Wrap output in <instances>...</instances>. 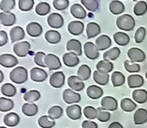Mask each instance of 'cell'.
Instances as JSON below:
<instances>
[{
  "label": "cell",
  "instance_id": "1",
  "mask_svg": "<svg viewBox=\"0 0 147 128\" xmlns=\"http://www.w3.org/2000/svg\"><path fill=\"white\" fill-rule=\"evenodd\" d=\"M117 27L123 31H132L135 27V20L129 14H124L117 18L116 20Z\"/></svg>",
  "mask_w": 147,
  "mask_h": 128
},
{
  "label": "cell",
  "instance_id": "2",
  "mask_svg": "<svg viewBox=\"0 0 147 128\" xmlns=\"http://www.w3.org/2000/svg\"><path fill=\"white\" fill-rule=\"evenodd\" d=\"M28 71L26 68H24L22 66L16 67L9 73V79L13 83L17 84H24L28 80Z\"/></svg>",
  "mask_w": 147,
  "mask_h": 128
},
{
  "label": "cell",
  "instance_id": "3",
  "mask_svg": "<svg viewBox=\"0 0 147 128\" xmlns=\"http://www.w3.org/2000/svg\"><path fill=\"white\" fill-rule=\"evenodd\" d=\"M127 56L129 58V60H131L133 63L135 62H143L146 59V53L143 50L137 48V47H132L127 51Z\"/></svg>",
  "mask_w": 147,
  "mask_h": 128
},
{
  "label": "cell",
  "instance_id": "4",
  "mask_svg": "<svg viewBox=\"0 0 147 128\" xmlns=\"http://www.w3.org/2000/svg\"><path fill=\"white\" fill-rule=\"evenodd\" d=\"M45 64L47 67L50 71H54V70H59L61 67V61L59 59L58 56L53 54V53H48L45 57Z\"/></svg>",
  "mask_w": 147,
  "mask_h": 128
},
{
  "label": "cell",
  "instance_id": "5",
  "mask_svg": "<svg viewBox=\"0 0 147 128\" xmlns=\"http://www.w3.org/2000/svg\"><path fill=\"white\" fill-rule=\"evenodd\" d=\"M30 44L28 41H21L18 43H16L13 46L14 53L21 58L26 57L30 50Z\"/></svg>",
  "mask_w": 147,
  "mask_h": 128
},
{
  "label": "cell",
  "instance_id": "6",
  "mask_svg": "<svg viewBox=\"0 0 147 128\" xmlns=\"http://www.w3.org/2000/svg\"><path fill=\"white\" fill-rule=\"evenodd\" d=\"M84 51L85 56L89 59L94 60L99 57V50L96 48V45L90 41H88L84 45Z\"/></svg>",
  "mask_w": 147,
  "mask_h": 128
},
{
  "label": "cell",
  "instance_id": "7",
  "mask_svg": "<svg viewBox=\"0 0 147 128\" xmlns=\"http://www.w3.org/2000/svg\"><path fill=\"white\" fill-rule=\"evenodd\" d=\"M65 79V74L62 71H57L52 74V76L50 77L49 83L52 87L55 89H59L62 86H64Z\"/></svg>",
  "mask_w": 147,
  "mask_h": 128
},
{
  "label": "cell",
  "instance_id": "8",
  "mask_svg": "<svg viewBox=\"0 0 147 128\" xmlns=\"http://www.w3.org/2000/svg\"><path fill=\"white\" fill-rule=\"evenodd\" d=\"M47 23L51 28H60L64 25V18L59 13H52L48 15Z\"/></svg>",
  "mask_w": 147,
  "mask_h": 128
},
{
  "label": "cell",
  "instance_id": "9",
  "mask_svg": "<svg viewBox=\"0 0 147 128\" xmlns=\"http://www.w3.org/2000/svg\"><path fill=\"white\" fill-rule=\"evenodd\" d=\"M18 64L17 59L12 54H1L0 55V65L5 68H11Z\"/></svg>",
  "mask_w": 147,
  "mask_h": 128
},
{
  "label": "cell",
  "instance_id": "10",
  "mask_svg": "<svg viewBox=\"0 0 147 128\" xmlns=\"http://www.w3.org/2000/svg\"><path fill=\"white\" fill-rule=\"evenodd\" d=\"M30 77L34 82L41 83L47 78V73L41 68L34 67L30 71Z\"/></svg>",
  "mask_w": 147,
  "mask_h": 128
},
{
  "label": "cell",
  "instance_id": "11",
  "mask_svg": "<svg viewBox=\"0 0 147 128\" xmlns=\"http://www.w3.org/2000/svg\"><path fill=\"white\" fill-rule=\"evenodd\" d=\"M102 108L107 111H115L118 108V102L112 96H105L101 101Z\"/></svg>",
  "mask_w": 147,
  "mask_h": 128
},
{
  "label": "cell",
  "instance_id": "12",
  "mask_svg": "<svg viewBox=\"0 0 147 128\" xmlns=\"http://www.w3.org/2000/svg\"><path fill=\"white\" fill-rule=\"evenodd\" d=\"M63 100L68 104L77 103L81 101V96L79 94L74 92L72 90L68 89L63 92Z\"/></svg>",
  "mask_w": 147,
  "mask_h": 128
},
{
  "label": "cell",
  "instance_id": "13",
  "mask_svg": "<svg viewBox=\"0 0 147 128\" xmlns=\"http://www.w3.org/2000/svg\"><path fill=\"white\" fill-rule=\"evenodd\" d=\"M63 62L68 67H74L79 64L78 55L73 52L66 53L63 56Z\"/></svg>",
  "mask_w": 147,
  "mask_h": 128
},
{
  "label": "cell",
  "instance_id": "14",
  "mask_svg": "<svg viewBox=\"0 0 147 128\" xmlns=\"http://www.w3.org/2000/svg\"><path fill=\"white\" fill-rule=\"evenodd\" d=\"M27 33L31 37H39L42 34V27L36 22H29L26 28Z\"/></svg>",
  "mask_w": 147,
  "mask_h": 128
},
{
  "label": "cell",
  "instance_id": "15",
  "mask_svg": "<svg viewBox=\"0 0 147 128\" xmlns=\"http://www.w3.org/2000/svg\"><path fill=\"white\" fill-rule=\"evenodd\" d=\"M68 85L69 87H71V90H75V91H82L84 88V81L81 80L78 76H71L68 77Z\"/></svg>",
  "mask_w": 147,
  "mask_h": 128
},
{
  "label": "cell",
  "instance_id": "16",
  "mask_svg": "<svg viewBox=\"0 0 147 128\" xmlns=\"http://www.w3.org/2000/svg\"><path fill=\"white\" fill-rule=\"evenodd\" d=\"M68 31L73 35H80L84 30V24L80 21H72L68 24Z\"/></svg>",
  "mask_w": 147,
  "mask_h": 128
},
{
  "label": "cell",
  "instance_id": "17",
  "mask_svg": "<svg viewBox=\"0 0 147 128\" xmlns=\"http://www.w3.org/2000/svg\"><path fill=\"white\" fill-rule=\"evenodd\" d=\"M16 15L12 12H1L0 13V22L2 25L9 27L12 26L16 22Z\"/></svg>",
  "mask_w": 147,
  "mask_h": 128
},
{
  "label": "cell",
  "instance_id": "18",
  "mask_svg": "<svg viewBox=\"0 0 147 128\" xmlns=\"http://www.w3.org/2000/svg\"><path fill=\"white\" fill-rule=\"evenodd\" d=\"M111 44H112L111 39L106 34L100 35L96 40V46L99 51H103L108 49L109 47H110Z\"/></svg>",
  "mask_w": 147,
  "mask_h": 128
},
{
  "label": "cell",
  "instance_id": "19",
  "mask_svg": "<svg viewBox=\"0 0 147 128\" xmlns=\"http://www.w3.org/2000/svg\"><path fill=\"white\" fill-rule=\"evenodd\" d=\"M66 115L67 116L73 121L79 120L82 116V108L78 105H71L66 108Z\"/></svg>",
  "mask_w": 147,
  "mask_h": 128
},
{
  "label": "cell",
  "instance_id": "20",
  "mask_svg": "<svg viewBox=\"0 0 147 128\" xmlns=\"http://www.w3.org/2000/svg\"><path fill=\"white\" fill-rule=\"evenodd\" d=\"M66 49H67L68 52H73L76 54H78V56H81L83 54L81 42L78 40H76V39H71L67 42Z\"/></svg>",
  "mask_w": 147,
  "mask_h": 128
},
{
  "label": "cell",
  "instance_id": "21",
  "mask_svg": "<svg viewBox=\"0 0 147 128\" xmlns=\"http://www.w3.org/2000/svg\"><path fill=\"white\" fill-rule=\"evenodd\" d=\"M144 78L140 75H130L127 78V84L129 88L134 89V88H140L144 85Z\"/></svg>",
  "mask_w": 147,
  "mask_h": 128
},
{
  "label": "cell",
  "instance_id": "22",
  "mask_svg": "<svg viewBox=\"0 0 147 128\" xmlns=\"http://www.w3.org/2000/svg\"><path fill=\"white\" fill-rule=\"evenodd\" d=\"M87 96L93 100H96L101 98L103 96V90L101 87L97 85H90L87 89Z\"/></svg>",
  "mask_w": 147,
  "mask_h": 128
},
{
  "label": "cell",
  "instance_id": "23",
  "mask_svg": "<svg viewBox=\"0 0 147 128\" xmlns=\"http://www.w3.org/2000/svg\"><path fill=\"white\" fill-rule=\"evenodd\" d=\"M9 35H10V39H11V42L14 43V42L22 40L25 37V32L22 27L16 26V27H14L13 28H11V30L9 32Z\"/></svg>",
  "mask_w": 147,
  "mask_h": 128
},
{
  "label": "cell",
  "instance_id": "24",
  "mask_svg": "<svg viewBox=\"0 0 147 128\" xmlns=\"http://www.w3.org/2000/svg\"><path fill=\"white\" fill-rule=\"evenodd\" d=\"M134 121L135 125H143L147 122V110L145 108H139L134 115Z\"/></svg>",
  "mask_w": 147,
  "mask_h": 128
},
{
  "label": "cell",
  "instance_id": "25",
  "mask_svg": "<svg viewBox=\"0 0 147 128\" xmlns=\"http://www.w3.org/2000/svg\"><path fill=\"white\" fill-rule=\"evenodd\" d=\"M71 14L78 19H84L87 15V13L84 7L81 4L74 3L71 7Z\"/></svg>",
  "mask_w": 147,
  "mask_h": 128
},
{
  "label": "cell",
  "instance_id": "26",
  "mask_svg": "<svg viewBox=\"0 0 147 128\" xmlns=\"http://www.w3.org/2000/svg\"><path fill=\"white\" fill-rule=\"evenodd\" d=\"M93 79L96 84L100 85H106L109 81V74L105 72H101L96 70L93 73Z\"/></svg>",
  "mask_w": 147,
  "mask_h": 128
},
{
  "label": "cell",
  "instance_id": "27",
  "mask_svg": "<svg viewBox=\"0 0 147 128\" xmlns=\"http://www.w3.org/2000/svg\"><path fill=\"white\" fill-rule=\"evenodd\" d=\"M86 33H87V37L89 39H92L101 33V28L96 22H89L87 27H86Z\"/></svg>",
  "mask_w": 147,
  "mask_h": 128
},
{
  "label": "cell",
  "instance_id": "28",
  "mask_svg": "<svg viewBox=\"0 0 147 128\" xmlns=\"http://www.w3.org/2000/svg\"><path fill=\"white\" fill-rule=\"evenodd\" d=\"M20 118L17 114L16 113H9L7 114L3 118V123L9 127H14L19 124Z\"/></svg>",
  "mask_w": 147,
  "mask_h": 128
},
{
  "label": "cell",
  "instance_id": "29",
  "mask_svg": "<svg viewBox=\"0 0 147 128\" xmlns=\"http://www.w3.org/2000/svg\"><path fill=\"white\" fill-rule=\"evenodd\" d=\"M45 39L50 44H57L61 40V34L56 30H48L45 34Z\"/></svg>",
  "mask_w": 147,
  "mask_h": 128
},
{
  "label": "cell",
  "instance_id": "30",
  "mask_svg": "<svg viewBox=\"0 0 147 128\" xmlns=\"http://www.w3.org/2000/svg\"><path fill=\"white\" fill-rule=\"evenodd\" d=\"M114 40L119 46H127L130 42V37L124 32H117L114 34Z\"/></svg>",
  "mask_w": 147,
  "mask_h": 128
},
{
  "label": "cell",
  "instance_id": "31",
  "mask_svg": "<svg viewBox=\"0 0 147 128\" xmlns=\"http://www.w3.org/2000/svg\"><path fill=\"white\" fill-rule=\"evenodd\" d=\"M109 10L114 15H120L124 12L125 10V5L118 0H113L109 3Z\"/></svg>",
  "mask_w": 147,
  "mask_h": 128
},
{
  "label": "cell",
  "instance_id": "32",
  "mask_svg": "<svg viewBox=\"0 0 147 128\" xmlns=\"http://www.w3.org/2000/svg\"><path fill=\"white\" fill-rule=\"evenodd\" d=\"M96 70L101 71V72H105V73H109L110 71H113L114 69V65L112 62H110L109 60H106V59H103V60H101L99 61L96 65Z\"/></svg>",
  "mask_w": 147,
  "mask_h": 128
},
{
  "label": "cell",
  "instance_id": "33",
  "mask_svg": "<svg viewBox=\"0 0 147 128\" xmlns=\"http://www.w3.org/2000/svg\"><path fill=\"white\" fill-rule=\"evenodd\" d=\"M22 113L26 116L31 117V116H34V115H35L37 114V112H38V107L34 103L27 102V103H25V104L22 105Z\"/></svg>",
  "mask_w": 147,
  "mask_h": 128
},
{
  "label": "cell",
  "instance_id": "34",
  "mask_svg": "<svg viewBox=\"0 0 147 128\" xmlns=\"http://www.w3.org/2000/svg\"><path fill=\"white\" fill-rule=\"evenodd\" d=\"M133 99L140 104H143L146 102L147 91L146 90H141V89L135 90L133 92Z\"/></svg>",
  "mask_w": 147,
  "mask_h": 128
},
{
  "label": "cell",
  "instance_id": "35",
  "mask_svg": "<svg viewBox=\"0 0 147 128\" xmlns=\"http://www.w3.org/2000/svg\"><path fill=\"white\" fill-rule=\"evenodd\" d=\"M90 75H91V69L87 65H82L78 70V77L83 81L88 80L90 77Z\"/></svg>",
  "mask_w": 147,
  "mask_h": 128
},
{
  "label": "cell",
  "instance_id": "36",
  "mask_svg": "<svg viewBox=\"0 0 147 128\" xmlns=\"http://www.w3.org/2000/svg\"><path fill=\"white\" fill-rule=\"evenodd\" d=\"M38 124L41 128H53L55 126V121L49 115H43L39 118Z\"/></svg>",
  "mask_w": 147,
  "mask_h": 128
},
{
  "label": "cell",
  "instance_id": "37",
  "mask_svg": "<svg viewBox=\"0 0 147 128\" xmlns=\"http://www.w3.org/2000/svg\"><path fill=\"white\" fill-rule=\"evenodd\" d=\"M111 81L114 87H120L125 84V76L120 71H115L112 73Z\"/></svg>",
  "mask_w": 147,
  "mask_h": 128
},
{
  "label": "cell",
  "instance_id": "38",
  "mask_svg": "<svg viewBox=\"0 0 147 128\" xmlns=\"http://www.w3.org/2000/svg\"><path fill=\"white\" fill-rule=\"evenodd\" d=\"M147 12V3L146 1H138L137 3L134 5V13L137 16L144 15Z\"/></svg>",
  "mask_w": 147,
  "mask_h": 128
},
{
  "label": "cell",
  "instance_id": "39",
  "mask_svg": "<svg viewBox=\"0 0 147 128\" xmlns=\"http://www.w3.org/2000/svg\"><path fill=\"white\" fill-rule=\"evenodd\" d=\"M40 98V94L38 90H29L26 92L23 96V99L29 103H34V102L38 101Z\"/></svg>",
  "mask_w": 147,
  "mask_h": 128
},
{
  "label": "cell",
  "instance_id": "40",
  "mask_svg": "<svg viewBox=\"0 0 147 128\" xmlns=\"http://www.w3.org/2000/svg\"><path fill=\"white\" fill-rule=\"evenodd\" d=\"M121 107L125 112H132L137 108V104L129 98H124L121 100Z\"/></svg>",
  "mask_w": 147,
  "mask_h": 128
},
{
  "label": "cell",
  "instance_id": "41",
  "mask_svg": "<svg viewBox=\"0 0 147 128\" xmlns=\"http://www.w3.org/2000/svg\"><path fill=\"white\" fill-rule=\"evenodd\" d=\"M121 55V50L118 47H113L110 50L107 51L103 54V59L106 60H115Z\"/></svg>",
  "mask_w": 147,
  "mask_h": 128
},
{
  "label": "cell",
  "instance_id": "42",
  "mask_svg": "<svg viewBox=\"0 0 147 128\" xmlns=\"http://www.w3.org/2000/svg\"><path fill=\"white\" fill-rule=\"evenodd\" d=\"M50 10H51L50 4L46 2H40L35 7V12L39 15H46L50 12Z\"/></svg>",
  "mask_w": 147,
  "mask_h": 128
},
{
  "label": "cell",
  "instance_id": "43",
  "mask_svg": "<svg viewBox=\"0 0 147 128\" xmlns=\"http://www.w3.org/2000/svg\"><path fill=\"white\" fill-rule=\"evenodd\" d=\"M1 93L8 97H12L16 94V89L11 84H4L1 87Z\"/></svg>",
  "mask_w": 147,
  "mask_h": 128
},
{
  "label": "cell",
  "instance_id": "44",
  "mask_svg": "<svg viewBox=\"0 0 147 128\" xmlns=\"http://www.w3.org/2000/svg\"><path fill=\"white\" fill-rule=\"evenodd\" d=\"M13 108H14V102L12 100L5 98V97H0V111L1 112L9 111Z\"/></svg>",
  "mask_w": 147,
  "mask_h": 128
},
{
  "label": "cell",
  "instance_id": "45",
  "mask_svg": "<svg viewBox=\"0 0 147 128\" xmlns=\"http://www.w3.org/2000/svg\"><path fill=\"white\" fill-rule=\"evenodd\" d=\"M81 3L90 11L95 12L99 9V3L97 0H81Z\"/></svg>",
  "mask_w": 147,
  "mask_h": 128
},
{
  "label": "cell",
  "instance_id": "46",
  "mask_svg": "<svg viewBox=\"0 0 147 128\" xmlns=\"http://www.w3.org/2000/svg\"><path fill=\"white\" fill-rule=\"evenodd\" d=\"M16 6L15 0H2L0 3V9L3 12H10Z\"/></svg>",
  "mask_w": 147,
  "mask_h": 128
},
{
  "label": "cell",
  "instance_id": "47",
  "mask_svg": "<svg viewBox=\"0 0 147 128\" xmlns=\"http://www.w3.org/2000/svg\"><path fill=\"white\" fill-rule=\"evenodd\" d=\"M63 115V108L59 106H53L48 110V115L53 120L59 119Z\"/></svg>",
  "mask_w": 147,
  "mask_h": 128
},
{
  "label": "cell",
  "instance_id": "48",
  "mask_svg": "<svg viewBox=\"0 0 147 128\" xmlns=\"http://www.w3.org/2000/svg\"><path fill=\"white\" fill-rule=\"evenodd\" d=\"M84 115L89 120H95L97 118V109L92 106H87L84 108Z\"/></svg>",
  "mask_w": 147,
  "mask_h": 128
},
{
  "label": "cell",
  "instance_id": "49",
  "mask_svg": "<svg viewBox=\"0 0 147 128\" xmlns=\"http://www.w3.org/2000/svg\"><path fill=\"white\" fill-rule=\"evenodd\" d=\"M97 109V120L101 122H107L110 120L111 115L102 108H98Z\"/></svg>",
  "mask_w": 147,
  "mask_h": 128
},
{
  "label": "cell",
  "instance_id": "50",
  "mask_svg": "<svg viewBox=\"0 0 147 128\" xmlns=\"http://www.w3.org/2000/svg\"><path fill=\"white\" fill-rule=\"evenodd\" d=\"M124 67L130 73H137L140 71V65L138 64L132 63L131 60H126L124 62Z\"/></svg>",
  "mask_w": 147,
  "mask_h": 128
},
{
  "label": "cell",
  "instance_id": "51",
  "mask_svg": "<svg viewBox=\"0 0 147 128\" xmlns=\"http://www.w3.org/2000/svg\"><path fill=\"white\" fill-rule=\"evenodd\" d=\"M146 35V29L144 27H140L134 34V39L136 43H142Z\"/></svg>",
  "mask_w": 147,
  "mask_h": 128
},
{
  "label": "cell",
  "instance_id": "52",
  "mask_svg": "<svg viewBox=\"0 0 147 128\" xmlns=\"http://www.w3.org/2000/svg\"><path fill=\"white\" fill-rule=\"evenodd\" d=\"M34 4V0H19V9L22 11H29Z\"/></svg>",
  "mask_w": 147,
  "mask_h": 128
},
{
  "label": "cell",
  "instance_id": "53",
  "mask_svg": "<svg viewBox=\"0 0 147 128\" xmlns=\"http://www.w3.org/2000/svg\"><path fill=\"white\" fill-rule=\"evenodd\" d=\"M46 53L43 52H37L34 55V63L40 67H47L46 64H45V57H46Z\"/></svg>",
  "mask_w": 147,
  "mask_h": 128
},
{
  "label": "cell",
  "instance_id": "54",
  "mask_svg": "<svg viewBox=\"0 0 147 128\" xmlns=\"http://www.w3.org/2000/svg\"><path fill=\"white\" fill-rule=\"evenodd\" d=\"M53 7L57 10H65L69 7V0H53Z\"/></svg>",
  "mask_w": 147,
  "mask_h": 128
},
{
  "label": "cell",
  "instance_id": "55",
  "mask_svg": "<svg viewBox=\"0 0 147 128\" xmlns=\"http://www.w3.org/2000/svg\"><path fill=\"white\" fill-rule=\"evenodd\" d=\"M8 42V35L7 33L3 30L0 31V46H4Z\"/></svg>",
  "mask_w": 147,
  "mask_h": 128
},
{
  "label": "cell",
  "instance_id": "56",
  "mask_svg": "<svg viewBox=\"0 0 147 128\" xmlns=\"http://www.w3.org/2000/svg\"><path fill=\"white\" fill-rule=\"evenodd\" d=\"M82 127L83 128H98V126L96 122L94 121H84L82 123Z\"/></svg>",
  "mask_w": 147,
  "mask_h": 128
},
{
  "label": "cell",
  "instance_id": "57",
  "mask_svg": "<svg viewBox=\"0 0 147 128\" xmlns=\"http://www.w3.org/2000/svg\"><path fill=\"white\" fill-rule=\"evenodd\" d=\"M109 128H123L122 125L117 121H115L113 123H111L109 126Z\"/></svg>",
  "mask_w": 147,
  "mask_h": 128
},
{
  "label": "cell",
  "instance_id": "58",
  "mask_svg": "<svg viewBox=\"0 0 147 128\" xmlns=\"http://www.w3.org/2000/svg\"><path fill=\"white\" fill-rule=\"evenodd\" d=\"M0 75H1V79H0V82H3V74L2 71H0Z\"/></svg>",
  "mask_w": 147,
  "mask_h": 128
},
{
  "label": "cell",
  "instance_id": "59",
  "mask_svg": "<svg viewBox=\"0 0 147 128\" xmlns=\"http://www.w3.org/2000/svg\"><path fill=\"white\" fill-rule=\"evenodd\" d=\"M146 79H147V71L146 72Z\"/></svg>",
  "mask_w": 147,
  "mask_h": 128
},
{
  "label": "cell",
  "instance_id": "60",
  "mask_svg": "<svg viewBox=\"0 0 147 128\" xmlns=\"http://www.w3.org/2000/svg\"><path fill=\"white\" fill-rule=\"evenodd\" d=\"M134 2H138V0H133Z\"/></svg>",
  "mask_w": 147,
  "mask_h": 128
},
{
  "label": "cell",
  "instance_id": "61",
  "mask_svg": "<svg viewBox=\"0 0 147 128\" xmlns=\"http://www.w3.org/2000/svg\"><path fill=\"white\" fill-rule=\"evenodd\" d=\"M0 128H6V127H1Z\"/></svg>",
  "mask_w": 147,
  "mask_h": 128
}]
</instances>
